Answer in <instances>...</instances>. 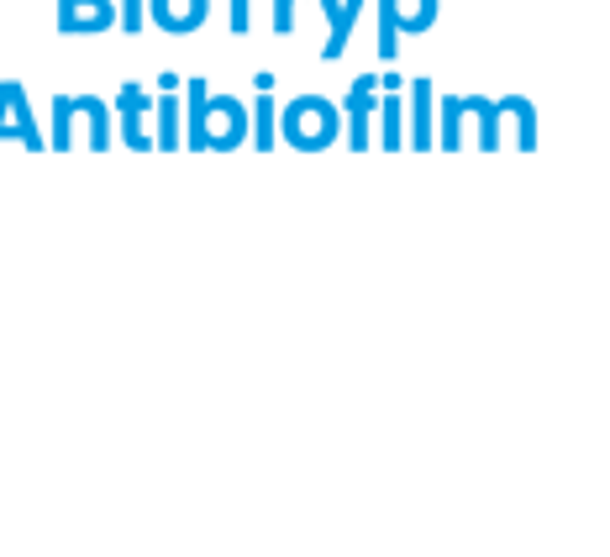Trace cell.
<instances>
[{
    "mask_svg": "<svg viewBox=\"0 0 610 557\" xmlns=\"http://www.w3.org/2000/svg\"><path fill=\"white\" fill-rule=\"evenodd\" d=\"M426 106H431V90H426V84H416V121H421L416 143H426Z\"/></svg>",
    "mask_w": 610,
    "mask_h": 557,
    "instance_id": "cell-1",
    "label": "cell"
},
{
    "mask_svg": "<svg viewBox=\"0 0 610 557\" xmlns=\"http://www.w3.org/2000/svg\"><path fill=\"white\" fill-rule=\"evenodd\" d=\"M274 32H289V0H279V16H274Z\"/></svg>",
    "mask_w": 610,
    "mask_h": 557,
    "instance_id": "cell-2",
    "label": "cell"
}]
</instances>
